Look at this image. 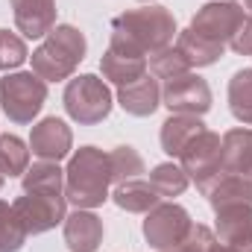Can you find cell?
I'll return each instance as SVG.
<instances>
[{"label": "cell", "instance_id": "obj_1", "mask_svg": "<svg viewBox=\"0 0 252 252\" xmlns=\"http://www.w3.org/2000/svg\"><path fill=\"white\" fill-rule=\"evenodd\" d=\"M173 35H176V18L164 6H144V9L124 12L112 21L109 50L147 59V53L153 56L170 47Z\"/></svg>", "mask_w": 252, "mask_h": 252}, {"label": "cell", "instance_id": "obj_2", "mask_svg": "<svg viewBox=\"0 0 252 252\" xmlns=\"http://www.w3.org/2000/svg\"><path fill=\"white\" fill-rule=\"evenodd\" d=\"M109 185H112V164L109 153L97 147H82L79 153L70 156L67 170H64V196L76 208H97L109 199Z\"/></svg>", "mask_w": 252, "mask_h": 252}, {"label": "cell", "instance_id": "obj_3", "mask_svg": "<svg viewBox=\"0 0 252 252\" xmlns=\"http://www.w3.org/2000/svg\"><path fill=\"white\" fill-rule=\"evenodd\" d=\"M85 35L70 27V24H59L53 27L44 41L32 50V73H38L44 82H62L70 79L79 62L85 59Z\"/></svg>", "mask_w": 252, "mask_h": 252}, {"label": "cell", "instance_id": "obj_4", "mask_svg": "<svg viewBox=\"0 0 252 252\" xmlns=\"http://www.w3.org/2000/svg\"><path fill=\"white\" fill-rule=\"evenodd\" d=\"M62 103L64 112L82 126H94L100 121H106L112 115V106H115L109 85L94 73H82V76L67 79Z\"/></svg>", "mask_w": 252, "mask_h": 252}, {"label": "cell", "instance_id": "obj_5", "mask_svg": "<svg viewBox=\"0 0 252 252\" xmlns=\"http://www.w3.org/2000/svg\"><path fill=\"white\" fill-rule=\"evenodd\" d=\"M47 103V82L38 73H6L0 79V106L12 124H32Z\"/></svg>", "mask_w": 252, "mask_h": 252}, {"label": "cell", "instance_id": "obj_6", "mask_svg": "<svg viewBox=\"0 0 252 252\" xmlns=\"http://www.w3.org/2000/svg\"><path fill=\"white\" fill-rule=\"evenodd\" d=\"M21 226L27 229V235H44L50 229H56L64 223V208H67V196L64 190L59 193H47V190H24V196H18L12 202Z\"/></svg>", "mask_w": 252, "mask_h": 252}, {"label": "cell", "instance_id": "obj_7", "mask_svg": "<svg viewBox=\"0 0 252 252\" xmlns=\"http://www.w3.org/2000/svg\"><path fill=\"white\" fill-rule=\"evenodd\" d=\"M179 161L188 179H193L202 193H208V188L220 179V135H214L211 129H202L185 147Z\"/></svg>", "mask_w": 252, "mask_h": 252}, {"label": "cell", "instance_id": "obj_8", "mask_svg": "<svg viewBox=\"0 0 252 252\" xmlns=\"http://www.w3.org/2000/svg\"><path fill=\"white\" fill-rule=\"evenodd\" d=\"M244 6L232 3V0H214V3H205L193 18H190V30L211 41V44H229L232 35L238 32V27L244 24Z\"/></svg>", "mask_w": 252, "mask_h": 252}, {"label": "cell", "instance_id": "obj_9", "mask_svg": "<svg viewBox=\"0 0 252 252\" xmlns=\"http://www.w3.org/2000/svg\"><path fill=\"white\" fill-rule=\"evenodd\" d=\"M188 229H190L188 211L176 202H158L153 211H147V220H144V238L158 252L176 250L185 241Z\"/></svg>", "mask_w": 252, "mask_h": 252}, {"label": "cell", "instance_id": "obj_10", "mask_svg": "<svg viewBox=\"0 0 252 252\" xmlns=\"http://www.w3.org/2000/svg\"><path fill=\"white\" fill-rule=\"evenodd\" d=\"M161 103L170 109V115H205L211 109V88L202 76L196 73H182L176 79H167L164 82V91H161Z\"/></svg>", "mask_w": 252, "mask_h": 252}, {"label": "cell", "instance_id": "obj_11", "mask_svg": "<svg viewBox=\"0 0 252 252\" xmlns=\"http://www.w3.org/2000/svg\"><path fill=\"white\" fill-rule=\"evenodd\" d=\"M73 147V135L70 126L59 118H44L41 124L32 126L30 135V150L32 156H38V161H62Z\"/></svg>", "mask_w": 252, "mask_h": 252}, {"label": "cell", "instance_id": "obj_12", "mask_svg": "<svg viewBox=\"0 0 252 252\" xmlns=\"http://www.w3.org/2000/svg\"><path fill=\"white\" fill-rule=\"evenodd\" d=\"M220 176H244L252 182V129H229L220 138Z\"/></svg>", "mask_w": 252, "mask_h": 252}, {"label": "cell", "instance_id": "obj_13", "mask_svg": "<svg viewBox=\"0 0 252 252\" xmlns=\"http://www.w3.org/2000/svg\"><path fill=\"white\" fill-rule=\"evenodd\" d=\"M24 38H44L56 27V0H9Z\"/></svg>", "mask_w": 252, "mask_h": 252}, {"label": "cell", "instance_id": "obj_14", "mask_svg": "<svg viewBox=\"0 0 252 252\" xmlns=\"http://www.w3.org/2000/svg\"><path fill=\"white\" fill-rule=\"evenodd\" d=\"M118 103L126 115L132 118H150L158 106H161V88H158V79L144 73L141 79L121 85L118 88Z\"/></svg>", "mask_w": 252, "mask_h": 252}, {"label": "cell", "instance_id": "obj_15", "mask_svg": "<svg viewBox=\"0 0 252 252\" xmlns=\"http://www.w3.org/2000/svg\"><path fill=\"white\" fill-rule=\"evenodd\" d=\"M64 244L70 252H94L103 244V220L85 208H76L64 217Z\"/></svg>", "mask_w": 252, "mask_h": 252}, {"label": "cell", "instance_id": "obj_16", "mask_svg": "<svg viewBox=\"0 0 252 252\" xmlns=\"http://www.w3.org/2000/svg\"><path fill=\"white\" fill-rule=\"evenodd\" d=\"M217 214V241L220 244H238L252 238V205L235 202L214 211Z\"/></svg>", "mask_w": 252, "mask_h": 252}, {"label": "cell", "instance_id": "obj_17", "mask_svg": "<svg viewBox=\"0 0 252 252\" xmlns=\"http://www.w3.org/2000/svg\"><path fill=\"white\" fill-rule=\"evenodd\" d=\"M205 129V124L193 115H170L164 124H161V150L173 158H179L185 153L190 141Z\"/></svg>", "mask_w": 252, "mask_h": 252}, {"label": "cell", "instance_id": "obj_18", "mask_svg": "<svg viewBox=\"0 0 252 252\" xmlns=\"http://www.w3.org/2000/svg\"><path fill=\"white\" fill-rule=\"evenodd\" d=\"M115 205L124 208V211H132V214H147L158 205V190L153 188L150 182L144 179H126V182H118L115 185V193H112Z\"/></svg>", "mask_w": 252, "mask_h": 252}, {"label": "cell", "instance_id": "obj_19", "mask_svg": "<svg viewBox=\"0 0 252 252\" xmlns=\"http://www.w3.org/2000/svg\"><path fill=\"white\" fill-rule=\"evenodd\" d=\"M176 50H179V56L188 62V67H208V64H214L223 53H226L223 44H211V41L199 38L190 27L185 30V32H179Z\"/></svg>", "mask_w": 252, "mask_h": 252}, {"label": "cell", "instance_id": "obj_20", "mask_svg": "<svg viewBox=\"0 0 252 252\" xmlns=\"http://www.w3.org/2000/svg\"><path fill=\"white\" fill-rule=\"evenodd\" d=\"M100 70H103L106 79H112V82L121 88V85H129V82H135V79H141V76L147 73V59L106 50L103 59H100Z\"/></svg>", "mask_w": 252, "mask_h": 252}, {"label": "cell", "instance_id": "obj_21", "mask_svg": "<svg viewBox=\"0 0 252 252\" xmlns=\"http://www.w3.org/2000/svg\"><path fill=\"white\" fill-rule=\"evenodd\" d=\"M208 202L211 208H223V205H235V202H250L252 205V182L244 176H220L211 188H208Z\"/></svg>", "mask_w": 252, "mask_h": 252}, {"label": "cell", "instance_id": "obj_22", "mask_svg": "<svg viewBox=\"0 0 252 252\" xmlns=\"http://www.w3.org/2000/svg\"><path fill=\"white\" fill-rule=\"evenodd\" d=\"M229 109L241 124H252V67L238 70L229 79Z\"/></svg>", "mask_w": 252, "mask_h": 252}, {"label": "cell", "instance_id": "obj_23", "mask_svg": "<svg viewBox=\"0 0 252 252\" xmlns=\"http://www.w3.org/2000/svg\"><path fill=\"white\" fill-rule=\"evenodd\" d=\"M24 190H47V193L64 190V170L59 167V161H35L32 167H27Z\"/></svg>", "mask_w": 252, "mask_h": 252}, {"label": "cell", "instance_id": "obj_24", "mask_svg": "<svg viewBox=\"0 0 252 252\" xmlns=\"http://www.w3.org/2000/svg\"><path fill=\"white\" fill-rule=\"evenodd\" d=\"M30 167V150L18 135H0V173L3 176H24Z\"/></svg>", "mask_w": 252, "mask_h": 252}, {"label": "cell", "instance_id": "obj_25", "mask_svg": "<svg viewBox=\"0 0 252 252\" xmlns=\"http://www.w3.org/2000/svg\"><path fill=\"white\" fill-rule=\"evenodd\" d=\"M188 182H190L188 173H185L179 164H173V161L158 164V167H153V173H150V185L158 190V196H179V193H185Z\"/></svg>", "mask_w": 252, "mask_h": 252}, {"label": "cell", "instance_id": "obj_26", "mask_svg": "<svg viewBox=\"0 0 252 252\" xmlns=\"http://www.w3.org/2000/svg\"><path fill=\"white\" fill-rule=\"evenodd\" d=\"M27 229L21 226L15 208L0 199V252H18L27 244Z\"/></svg>", "mask_w": 252, "mask_h": 252}, {"label": "cell", "instance_id": "obj_27", "mask_svg": "<svg viewBox=\"0 0 252 252\" xmlns=\"http://www.w3.org/2000/svg\"><path fill=\"white\" fill-rule=\"evenodd\" d=\"M109 164H112V182H126V179H141L144 173V158L132 150V147H118L109 153Z\"/></svg>", "mask_w": 252, "mask_h": 252}, {"label": "cell", "instance_id": "obj_28", "mask_svg": "<svg viewBox=\"0 0 252 252\" xmlns=\"http://www.w3.org/2000/svg\"><path fill=\"white\" fill-rule=\"evenodd\" d=\"M150 70H153V76H158V79H176V76L188 73L190 67H188V62L179 56L176 47H164V50H158V53L150 56Z\"/></svg>", "mask_w": 252, "mask_h": 252}, {"label": "cell", "instance_id": "obj_29", "mask_svg": "<svg viewBox=\"0 0 252 252\" xmlns=\"http://www.w3.org/2000/svg\"><path fill=\"white\" fill-rule=\"evenodd\" d=\"M27 44L21 35L9 32V30H0V70H12V67H21L27 62Z\"/></svg>", "mask_w": 252, "mask_h": 252}, {"label": "cell", "instance_id": "obj_30", "mask_svg": "<svg viewBox=\"0 0 252 252\" xmlns=\"http://www.w3.org/2000/svg\"><path fill=\"white\" fill-rule=\"evenodd\" d=\"M220 247V241H217V235L208 229V226H193L190 223L188 235H185V241L176 247V252H217Z\"/></svg>", "mask_w": 252, "mask_h": 252}, {"label": "cell", "instance_id": "obj_31", "mask_svg": "<svg viewBox=\"0 0 252 252\" xmlns=\"http://www.w3.org/2000/svg\"><path fill=\"white\" fill-rule=\"evenodd\" d=\"M229 47L241 56H252V18H244V24L238 27V32L232 35Z\"/></svg>", "mask_w": 252, "mask_h": 252}, {"label": "cell", "instance_id": "obj_32", "mask_svg": "<svg viewBox=\"0 0 252 252\" xmlns=\"http://www.w3.org/2000/svg\"><path fill=\"white\" fill-rule=\"evenodd\" d=\"M217 252H252V238L247 241H238V244H220Z\"/></svg>", "mask_w": 252, "mask_h": 252}, {"label": "cell", "instance_id": "obj_33", "mask_svg": "<svg viewBox=\"0 0 252 252\" xmlns=\"http://www.w3.org/2000/svg\"><path fill=\"white\" fill-rule=\"evenodd\" d=\"M247 9H250V12H252V0H247Z\"/></svg>", "mask_w": 252, "mask_h": 252}, {"label": "cell", "instance_id": "obj_34", "mask_svg": "<svg viewBox=\"0 0 252 252\" xmlns=\"http://www.w3.org/2000/svg\"><path fill=\"white\" fill-rule=\"evenodd\" d=\"M3 179H6V176H3V173H0V188H3Z\"/></svg>", "mask_w": 252, "mask_h": 252}, {"label": "cell", "instance_id": "obj_35", "mask_svg": "<svg viewBox=\"0 0 252 252\" xmlns=\"http://www.w3.org/2000/svg\"><path fill=\"white\" fill-rule=\"evenodd\" d=\"M164 252H176V250H164Z\"/></svg>", "mask_w": 252, "mask_h": 252}, {"label": "cell", "instance_id": "obj_36", "mask_svg": "<svg viewBox=\"0 0 252 252\" xmlns=\"http://www.w3.org/2000/svg\"><path fill=\"white\" fill-rule=\"evenodd\" d=\"M147 3H150V0H147Z\"/></svg>", "mask_w": 252, "mask_h": 252}]
</instances>
